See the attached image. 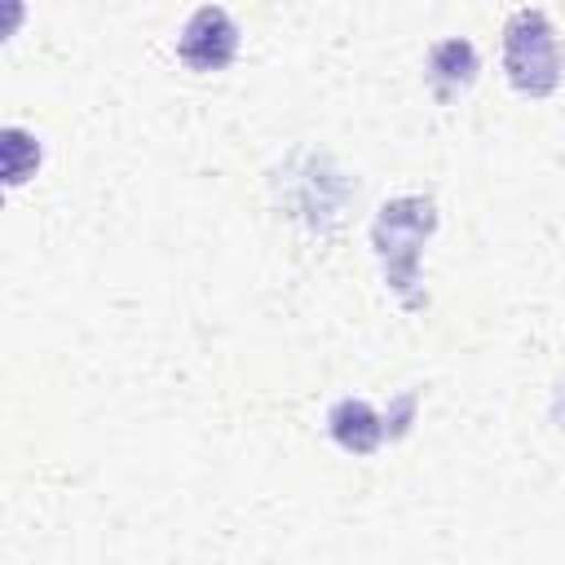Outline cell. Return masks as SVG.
Listing matches in <instances>:
<instances>
[{
    "label": "cell",
    "instance_id": "obj_1",
    "mask_svg": "<svg viewBox=\"0 0 565 565\" xmlns=\"http://www.w3.org/2000/svg\"><path fill=\"white\" fill-rule=\"evenodd\" d=\"M433 230H437V207H433V199H424V194L388 199V203L375 212V225H371V243H375V256H380V265H384V278H388V287H393L411 309L424 305V300L415 296V282H419V247L428 243Z\"/></svg>",
    "mask_w": 565,
    "mask_h": 565
},
{
    "label": "cell",
    "instance_id": "obj_2",
    "mask_svg": "<svg viewBox=\"0 0 565 565\" xmlns=\"http://www.w3.org/2000/svg\"><path fill=\"white\" fill-rule=\"evenodd\" d=\"M503 71L525 97H547L561 84V44L543 9H516L503 22Z\"/></svg>",
    "mask_w": 565,
    "mask_h": 565
},
{
    "label": "cell",
    "instance_id": "obj_3",
    "mask_svg": "<svg viewBox=\"0 0 565 565\" xmlns=\"http://www.w3.org/2000/svg\"><path fill=\"white\" fill-rule=\"evenodd\" d=\"M177 53L194 71H221V66H230L234 53H238V26H234V18L225 9H216V4L194 9L190 22L181 26Z\"/></svg>",
    "mask_w": 565,
    "mask_h": 565
},
{
    "label": "cell",
    "instance_id": "obj_4",
    "mask_svg": "<svg viewBox=\"0 0 565 565\" xmlns=\"http://www.w3.org/2000/svg\"><path fill=\"white\" fill-rule=\"evenodd\" d=\"M327 428H331L335 446L349 450V455H371L388 437V424L362 397H340L331 406V415H327Z\"/></svg>",
    "mask_w": 565,
    "mask_h": 565
},
{
    "label": "cell",
    "instance_id": "obj_5",
    "mask_svg": "<svg viewBox=\"0 0 565 565\" xmlns=\"http://www.w3.org/2000/svg\"><path fill=\"white\" fill-rule=\"evenodd\" d=\"M428 79H433L437 97L450 102L459 88H468L477 79V49L468 40H459V35L433 44V53H428Z\"/></svg>",
    "mask_w": 565,
    "mask_h": 565
},
{
    "label": "cell",
    "instance_id": "obj_6",
    "mask_svg": "<svg viewBox=\"0 0 565 565\" xmlns=\"http://www.w3.org/2000/svg\"><path fill=\"white\" fill-rule=\"evenodd\" d=\"M35 163H40L35 137L22 132V128H4V181H9V185L26 181V177L35 172Z\"/></svg>",
    "mask_w": 565,
    "mask_h": 565
}]
</instances>
